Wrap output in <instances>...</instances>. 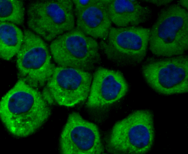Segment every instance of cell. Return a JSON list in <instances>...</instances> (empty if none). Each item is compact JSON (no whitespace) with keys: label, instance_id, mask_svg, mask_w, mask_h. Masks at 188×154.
Returning <instances> with one entry per match:
<instances>
[{"label":"cell","instance_id":"obj_1","mask_svg":"<svg viewBox=\"0 0 188 154\" xmlns=\"http://www.w3.org/2000/svg\"><path fill=\"white\" fill-rule=\"evenodd\" d=\"M42 92L18 79L2 98L0 118L11 135L24 138L39 130L51 114Z\"/></svg>","mask_w":188,"mask_h":154},{"label":"cell","instance_id":"obj_2","mask_svg":"<svg viewBox=\"0 0 188 154\" xmlns=\"http://www.w3.org/2000/svg\"><path fill=\"white\" fill-rule=\"evenodd\" d=\"M149 48L158 57L184 55L188 48V12L177 3L163 7L150 28Z\"/></svg>","mask_w":188,"mask_h":154},{"label":"cell","instance_id":"obj_3","mask_svg":"<svg viewBox=\"0 0 188 154\" xmlns=\"http://www.w3.org/2000/svg\"><path fill=\"white\" fill-rule=\"evenodd\" d=\"M154 137L153 113L149 110H138L115 123L107 139L106 148L112 154H145L151 150Z\"/></svg>","mask_w":188,"mask_h":154},{"label":"cell","instance_id":"obj_4","mask_svg":"<svg viewBox=\"0 0 188 154\" xmlns=\"http://www.w3.org/2000/svg\"><path fill=\"white\" fill-rule=\"evenodd\" d=\"M150 28L141 26L112 27L100 48L109 60L122 67H135L146 57Z\"/></svg>","mask_w":188,"mask_h":154},{"label":"cell","instance_id":"obj_5","mask_svg":"<svg viewBox=\"0 0 188 154\" xmlns=\"http://www.w3.org/2000/svg\"><path fill=\"white\" fill-rule=\"evenodd\" d=\"M27 24L30 30L47 41L75 27L72 0L37 1L28 5Z\"/></svg>","mask_w":188,"mask_h":154},{"label":"cell","instance_id":"obj_6","mask_svg":"<svg viewBox=\"0 0 188 154\" xmlns=\"http://www.w3.org/2000/svg\"><path fill=\"white\" fill-rule=\"evenodd\" d=\"M49 48L54 61L59 66L88 72L101 60L99 45L96 40L76 27L57 37Z\"/></svg>","mask_w":188,"mask_h":154},{"label":"cell","instance_id":"obj_7","mask_svg":"<svg viewBox=\"0 0 188 154\" xmlns=\"http://www.w3.org/2000/svg\"><path fill=\"white\" fill-rule=\"evenodd\" d=\"M141 71L148 85L160 94L170 95L188 91L186 55L148 58L142 65Z\"/></svg>","mask_w":188,"mask_h":154},{"label":"cell","instance_id":"obj_8","mask_svg":"<svg viewBox=\"0 0 188 154\" xmlns=\"http://www.w3.org/2000/svg\"><path fill=\"white\" fill-rule=\"evenodd\" d=\"M21 47L16 55L19 79L38 88L44 86L55 67L51 61L50 48L42 38L25 29Z\"/></svg>","mask_w":188,"mask_h":154},{"label":"cell","instance_id":"obj_9","mask_svg":"<svg viewBox=\"0 0 188 154\" xmlns=\"http://www.w3.org/2000/svg\"><path fill=\"white\" fill-rule=\"evenodd\" d=\"M92 79L88 71L55 66L42 93L50 105L72 107L87 98Z\"/></svg>","mask_w":188,"mask_h":154},{"label":"cell","instance_id":"obj_10","mask_svg":"<svg viewBox=\"0 0 188 154\" xmlns=\"http://www.w3.org/2000/svg\"><path fill=\"white\" fill-rule=\"evenodd\" d=\"M60 150L63 154H101L104 152L98 127L78 112L69 114L61 132Z\"/></svg>","mask_w":188,"mask_h":154},{"label":"cell","instance_id":"obj_11","mask_svg":"<svg viewBox=\"0 0 188 154\" xmlns=\"http://www.w3.org/2000/svg\"><path fill=\"white\" fill-rule=\"evenodd\" d=\"M128 89L121 72L100 67L94 74L86 106L91 109L107 107L122 99Z\"/></svg>","mask_w":188,"mask_h":154},{"label":"cell","instance_id":"obj_12","mask_svg":"<svg viewBox=\"0 0 188 154\" xmlns=\"http://www.w3.org/2000/svg\"><path fill=\"white\" fill-rule=\"evenodd\" d=\"M109 1L97 0L95 3L74 13L76 27L95 39L106 38L112 27L108 10Z\"/></svg>","mask_w":188,"mask_h":154},{"label":"cell","instance_id":"obj_13","mask_svg":"<svg viewBox=\"0 0 188 154\" xmlns=\"http://www.w3.org/2000/svg\"><path fill=\"white\" fill-rule=\"evenodd\" d=\"M108 10L112 23L118 27L138 26L150 21L152 8L143 6L139 0H109Z\"/></svg>","mask_w":188,"mask_h":154},{"label":"cell","instance_id":"obj_14","mask_svg":"<svg viewBox=\"0 0 188 154\" xmlns=\"http://www.w3.org/2000/svg\"><path fill=\"white\" fill-rule=\"evenodd\" d=\"M24 39V33L16 25L8 22H0V56L9 61L19 50Z\"/></svg>","mask_w":188,"mask_h":154},{"label":"cell","instance_id":"obj_15","mask_svg":"<svg viewBox=\"0 0 188 154\" xmlns=\"http://www.w3.org/2000/svg\"><path fill=\"white\" fill-rule=\"evenodd\" d=\"M25 8L21 0H0V22H8L16 25L24 24Z\"/></svg>","mask_w":188,"mask_h":154},{"label":"cell","instance_id":"obj_16","mask_svg":"<svg viewBox=\"0 0 188 154\" xmlns=\"http://www.w3.org/2000/svg\"><path fill=\"white\" fill-rule=\"evenodd\" d=\"M97 0H72L74 13L81 10L95 3Z\"/></svg>","mask_w":188,"mask_h":154},{"label":"cell","instance_id":"obj_17","mask_svg":"<svg viewBox=\"0 0 188 154\" xmlns=\"http://www.w3.org/2000/svg\"><path fill=\"white\" fill-rule=\"evenodd\" d=\"M141 3H145L153 4L157 7L159 8L167 6L172 3V0H141Z\"/></svg>","mask_w":188,"mask_h":154},{"label":"cell","instance_id":"obj_18","mask_svg":"<svg viewBox=\"0 0 188 154\" xmlns=\"http://www.w3.org/2000/svg\"><path fill=\"white\" fill-rule=\"evenodd\" d=\"M177 4L185 10H188V0H179L177 1Z\"/></svg>","mask_w":188,"mask_h":154}]
</instances>
